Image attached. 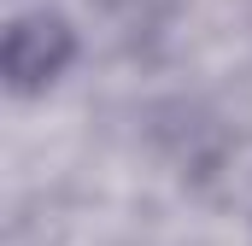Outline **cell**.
I'll use <instances>...</instances> for the list:
<instances>
[{
	"label": "cell",
	"mask_w": 252,
	"mask_h": 246,
	"mask_svg": "<svg viewBox=\"0 0 252 246\" xmlns=\"http://www.w3.org/2000/svg\"><path fill=\"white\" fill-rule=\"evenodd\" d=\"M76 64V30L59 12H24L6 41H0V70L12 94H41Z\"/></svg>",
	"instance_id": "1"
}]
</instances>
